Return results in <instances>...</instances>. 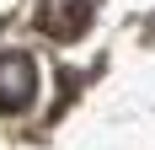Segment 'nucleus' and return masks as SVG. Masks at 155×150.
<instances>
[{
	"label": "nucleus",
	"mask_w": 155,
	"mask_h": 150,
	"mask_svg": "<svg viewBox=\"0 0 155 150\" xmlns=\"http://www.w3.org/2000/svg\"><path fill=\"white\" fill-rule=\"evenodd\" d=\"M91 11H96V0H43L38 5V27L54 32V38H75L91 22Z\"/></svg>",
	"instance_id": "nucleus-2"
},
{
	"label": "nucleus",
	"mask_w": 155,
	"mask_h": 150,
	"mask_svg": "<svg viewBox=\"0 0 155 150\" xmlns=\"http://www.w3.org/2000/svg\"><path fill=\"white\" fill-rule=\"evenodd\" d=\"M38 97V64L27 54H0V107L5 113H27Z\"/></svg>",
	"instance_id": "nucleus-1"
}]
</instances>
